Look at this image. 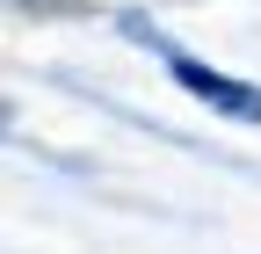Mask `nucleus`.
Masks as SVG:
<instances>
[{
	"instance_id": "obj_1",
	"label": "nucleus",
	"mask_w": 261,
	"mask_h": 254,
	"mask_svg": "<svg viewBox=\"0 0 261 254\" xmlns=\"http://www.w3.org/2000/svg\"><path fill=\"white\" fill-rule=\"evenodd\" d=\"M160 58H167V73L196 94V102H211V109H225V116H240V123H261V87H247V80H225V73H211L203 58H189V51H174V44H160Z\"/></svg>"
}]
</instances>
